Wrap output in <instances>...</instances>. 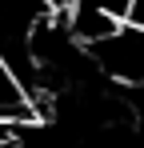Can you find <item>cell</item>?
<instances>
[{"label": "cell", "instance_id": "cell-1", "mask_svg": "<svg viewBox=\"0 0 144 148\" xmlns=\"http://www.w3.org/2000/svg\"><path fill=\"white\" fill-rule=\"evenodd\" d=\"M88 52H92L96 68L108 76L112 84L132 88V92H144V24L124 20L112 36L96 40Z\"/></svg>", "mask_w": 144, "mask_h": 148}]
</instances>
